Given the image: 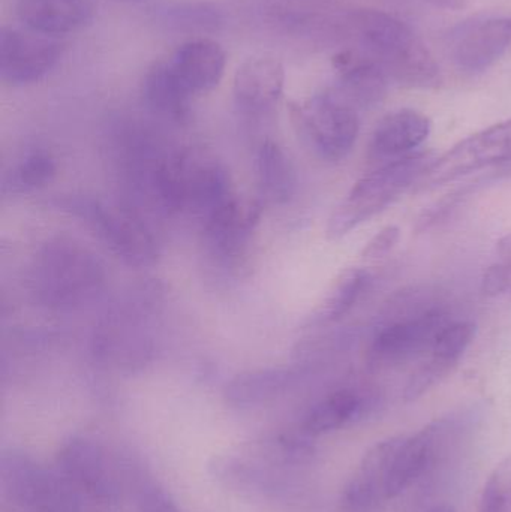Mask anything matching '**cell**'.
Masks as SVG:
<instances>
[{
    "label": "cell",
    "instance_id": "obj_1",
    "mask_svg": "<svg viewBox=\"0 0 511 512\" xmlns=\"http://www.w3.org/2000/svg\"><path fill=\"white\" fill-rule=\"evenodd\" d=\"M348 29L356 51L377 65L390 81L413 89H431L441 81L440 66L428 45L395 15L375 9L354 12Z\"/></svg>",
    "mask_w": 511,
    "mask_h": 512
},
{
    "label": "cell",
    "instance_id": "obj_2",
    "mask_svg": "<svg viewBox=\"0 0 511 512\" xmlns=\"http://www.w3.org/2000/svg\"><path fill=\"white\" fill-rule=\"evenodd\" d=\"M104 264L98 255L71 239L45 243L30 262L26 285L39 306L71 310L102 291Z\"/></svg>",
    "mask_w": 511,
    "mask_h": 512
},
{
    "label": "cell",
    "instance_id": "obj_3",
    "mask_svg": "<svg viewBox=\"0 0 511 512\" xmlns=\"http://www.w3.org/2000/svg\"><path fill=\"white\" fill-rule=\"evenodd\" d=\"M443 304L425 291H402L387 304L384 319L369 345L368 361L375 369L401 366L429 352L440 331L450 324Z\"/></svg>",
    "mask_w": 511,
    "mask_h": 512
},
{
    "label": "cell",
    "instance_id": "obj_4",
    "mask_svg": "<svg viewBox=\"0 0 511 512\" xmlns=\"http://www.w3.org/2000/svg\"><path fill=\"white\" fill-rule=\"evenodd\" d=\"M435 159L431 153H413L386 162L357 180L345 200L330 216L327 224L329 239H341L363 222L383 212L402 192L420 182Z\"/></svg>",
    "mask_w": 511,
    "mask_h": 512
},
{
    "label": "cell",
    "instance_id": "obj_5",
    "mask_svg": "<svg viewBox=\"0 0 511 512\" xmlns=\"http://www.w3.org/2000/svg\"><path fill=\"white\" fill-rule=\"evenodd\" d=\"M53 206L80 219V222L87 225L129 267H150L158 259L155 237L137 213L107 206L86 195L56 198Z\"/></svg>",
    "mask_w": 511,
    "mask_h": 512
},
{
    "label": "cell",
    "instance_id": "obj_6",
    "mask_svg": "<svg viewBox=\"0 0 511 512\" xmlns=\"http://www.w3.org/2000/svg\"><path fill=\"white\" fill-rule=\"evenodd\" d=\"M291 119L303 143L324 161L347 158L359 137V114L332 92L293 105Z\"/></svg>",
    "mask_w": 511,
    "mask_h": 512
},
{
    "label": "cell",
    "instance_id": "obj_7",
    "mask_svg": "<svg viewBox=\"0 0 511 512\" xmlns=\"http://www.w3.org/2000/svg\"><path fill=\"white\" fill-rule=\"evenodd\" d=\"M174 164L179 213H191L204 224L236 198L227 168L213 156L201 152L176 153Z\"/></svg>",
    "mask_w": 511,
    "mask_h": 512
},
{
    "label": "cell",
    "instance_id": "obj_8",
    "mask_svg": "<svg viewBox=\"0 0 511 512\" xmlns=\"http://www.w3.org/2000/svg\"><path fill=\"white\" fill-rule=\"evenodd\" d=\"M506 162H511V119L459 141L449 152L435 159L416 186L419 191H426Z\"/></svg>",
    "mask_w": 511,
    "mask_h": 512
},
{
    "label": "cell",
    "instance_id": "obj_9",
    "mask_svg": "<svg viewBox=\"0 0 511 512\" xmlns=\"http://www.w3.org/2000/svg\"><path fill=\"white\" fill-rule=\"evenodd\" d=\"M447 53L459 71L482 74L495 65L511 47V17L488 15L464 21L450 30Z\"/></svg>",
    "mask_w": 511,
    "mask_h": 512
},
{
    "label": "cell",
    "instance_id": "obj_10",
    "mask_svg": "<svg viewBox=\"0 0 511 512\" xmlns=\"http://www.w3.org/2000/svg\"><path fill=\"white\" fill-rule=\"evenodd\" d=\"M62 54L63 45L48 36L3 29L0 35L2 80L12 86L38 83L59 63Z\"/></svg>",
    "mask_w": 511,
    "mask_h": 512
},
{
    "label": "cell",
    "instance_id": "obj_11",
    "mask_svg": "<svg viewBox=\"0 0 511 512\" xmlns=\"http://www.w3.org/2000/svg\"><path fill=\"white\" fill-rule=\"evenodd\" d=\"M284 83L281 60L267 54L251 57L234 75V99L243 111L263 113L279 101Z\"/></svg>",
    "mask_w": 511,
    "mask_h": 512
},
{
    "label": "cell",
    "instance_id": "obj_12",
    "mask_svg": "<svg viewBox=\"0 0 511 512\" xmlns=\"http://www.w3.org/2000/svg\"><path fill=\"white\" fill-rule=\"evenodd\" d=\"M335 66L339 71V81L330 92L336 98L356 111L371 110L384 101L390 80L377 65L354 50L339 54Z\"/></svg>",
    "mask_w": 511,
    "mask_h": 512
},
{
    "label": "cell",
    "instance_id": "obj_13",
    "mask_svg": "<svg viewBox=\"0 0 511 512\" xmlns=\"http://www.w3.org/2000/svg\"><path fill=\"white\" fill-rule=\"evenodd\" d=\"M143 301L135 300L117 306L107 315L104 325L96 334V348L105 358L132 360L143 358L149 352V337L144 324Z\"/></svg>",
    "mask_w": 511,
    "mask_h": 512
},
{
    "label": "cell",
    "instance_id": "obj_14",
    "mask_svg": "<svg viewBox=\"0 0 511 512\" xmlns=\"http://www.w3.org/2000/svg\"><path fill=\"white\" fill-rule=\"evenodd\" d=\"M263 213L261 198H233L227 206L204 222V236L216 254L231 258L246 245Z\"/></svg>",
    "mask_w": 511,
    "mask_h": 512
},
{
    "label": "cell",
    "instance_id": "obj_15",
    "mask_svg": "<svg viewBox=\"0 0 511 512\" xmlns=\"http://www.w3.org/2000/svg\"><path fill=\"white\" fill-rule=\"evenodd\" d=\"M431 134V120L411 108L393 111L380 120L371 140L372 158L395 161L413 155Z\"/></svg>",
    "mask_w": 511,
    "mask_h": 512
},
{
    "label": "cell",
    "instance_id": "obj_16",
    "mask_svg": "<svg viewBox=\"0 0 511 512\" xmlns=\"http://www.w3.org/2000/svg\"><path fill=\"white\" fill-rule=\"evenodd\" d=\"M171 68L192 95L215 89L224 77L227 57L218 42L195 39L186 42L171 57Z\"/></svg>",
    "mask_w": 511,
    "mask_h": 512
},
{
    "label": "cell",
    "instance_id": "obj_17",
    "mask_svg": "<svg viewBox=\"0 0 511 512\" xmlns=\"http://www.w3.org/2000/svg\"><path fill=\"white\" fill-rule=\"evenodd\" d=\"M17 15L39 35H66L92 21L93 5L90 0H18Z\"/></svg>",
    "mask_w": 511,
    "mask_h": 512
},
{
    "label": "cell",
    "instance_id": "obj_18",
    "mask_svg": "<svg viewBox=\"0 0 511 512\" xmlns=\"http://www.w3.org/2000/svg\"><path fill=\"white\" fill-rule=\"evenodd\" d=\"M404 436H393L377 442L360 462L353 478L345 489V502L350 507L363 510L380 499H386V484L393 456Z\"/></svg>",
    "mask_w": 511,
    "mask_h": 512
},
{
    "label": "cell",
    "instance_id": "obj_19",
    "mask_svg": "<svg viewBox=\"0 0 511 512\" xmlns=\"http://www.w3.org/2000/svg\"><path fill=\"white\" fill-rule=\"evenodd\" d=\"M60 465L69 480L93 498L110 499L114 493L113 483L95 445L83 439H74L63 447Z\"/></svg>",
    "mask_w": 511,
    "mask_h": 512
},
{
    "label": "cell",
    "instance_id": "obj_20",
    "mask_svg": "<svg viewBox=\"0 0 511 512\" xmlns=\"http://www.w3.org/2000/svg\"><path fill=\"white\" fill-rule=\"evenodd\" d=\"M143 93L147 107L158 116L177 123L189 119L192 93L179 80L170 63H158L150 69Z\"/></svg>",
    "mask_w": 511,
    "mask_h": 512
},
{
    "label": "cell",
    "instance_id": "obj_21",
    "mask_svg": "<svg viewBox=\"0 0 511 512\" xmlns=\"http://www.w3.org/2000/svg\"><path fill=\"white\" fill-rule=\"evenodd\" d=\"M258 192L264 203L285 204L297 188L296 170L281 146L267 140L258 149L255 159Z\"/></svg>",
    "mask_w": 511,
    "mask_h": 512
},
{
    "label": "cell",
    "instance_id": "obj_22",
    "mask_svg": "<svg viewBox=\"0 0 511 512\" xmlns=\"http://www.w3.org/2000/svg\"><path fill=\"white\" fill-rule=\"evenodd\" d=\"M372 277L363 268H347L333 280L323 301L309 316L308 327H323L344 318L359 303L371 285Z\"/></svg>",
    "mask_w": 511,
    "mask_h": 512
},
{
    "label": "cell",
    "instance_id": "obj_23",
    "mask_svg": "<svg viewBox=\"0 0 511 512\" xmlns=\"http://www.w3.org/2000/svg\"><path fill=\"white\" fill-rule=\"evenodd\" d=\"M300 370L288 367L251 370L240 373L225 390L231 405L252 406L275 399L299 379Z\"/></svg>",
    "mask_w": 511,
    "mask_h": 512
},
{
    "label": "cell",
    "instance_id": "obj_24",
    "mask_svg": "<svg viewBox=\"0 0 511 512\" xmlns=\"http://www.w3.org/2000/svg\"><path fill=\"white\" fill-rule=\"evenodd\" d=\"M362 411L363 397L357 391L344 388L318 402L306 415L303 427L311 435H324L356 420Z\"/></svg>",
    "mask_w": 511,
    "mask_h": 512
},
{
    "label": "cell",
    "instance_id": "obj_25",
    "mask_svg": "<svg viewBox=\"0 0 511 512\" xmlns=\"http://www.w3.org/2000/svg\"><path fill=\"white\" fill-rule=\"evenodd\" d=\"M57 165L47 152H33L3 177V194H29L45 188L56 177Z\"/></svg>",
    "mask_w": 511,
    "mask_h": 512
},
{
    "label": "cell",
    "instance_id": "obj_26",
    "mask_svg": "<svg viewBox=\"0 0 511 512\" xmlns=\"http://www.w3.org/2000/svg\"><path fill=\"white\" fill-rule=\"evenodd\" d=\"M477 327L471 321H452L443 328L429 349V357L444 369L453 372L471 343L476 339Z\"/></svg>",
    "mask_w": 511,
    "mask_h": 512
},
{
    "label": "cell",
    "instance_id": "obj_27",
    "mask_svg": "<svg viewBox=\"0 0 511 512\" xmlns=\"http://www.w3.org/2000/svg\"><path fill=\"white\" fill-rule=\"evenodd\" d=\"M486 297L511 298V231L495 245L494 258L482 277Z\"/></svg>",
    "mask_w": 511,
    "mask_h": 512
},
{
    "label": "cell",
    "instance_id": "obj_28",
    "mask_svg": "<svg viewBox=\"0 0 511 512\" xmlns=\"http://www.w3.org/2000/svg\"><path fill=\"white\" fill-rule=\"evenodd\" d=\"M479 512H511V457L498 463L489 475Z\"/></svg>",
    "mask_w": 511,
    "mask_h": 512
},
{
    "label": "cell",
    "instance_id": "obj_29",
    "mask_svg": "<svg viewBox=\"0 0 511 512\" xmlns=\"http://www.w3.org/2000/svg\"><path fill=\"white\" fill-rule=\"evenodd\" d=\"M465 195H467V191L453 192V194L446 195V197L441 198L437 203L432 204V206L428 207V209L420 215V218L417 219L416 230L426 231L434 227V225H437L438 222L443 221L444 218H447V216L461 204Z\"/></svg>",
    "mask_w": 511,
    "mask_h": 512
},
{
    "label": "cell",
    "instance_id": "obj_30",
    "mask_svg": "<svg viewBox=\"0 0 511 512\" xmlns=\"http://www.w3.org/2000/svg\"><path fill=\"white\" fill-rule=\"evenodd\" d=\"M401 239V230L396 225H387L383 230L378 231L363 249V256L366 259L384 258Z\"/></svg>",
    "mask_w": 511,
    "mask_h": 512
},
{
    "label": "cell",
    "instance_id": "obj_31",
    "mask_svg": "<svg viewBox=\"0 0 511 512\" xmlns=\"http://www.w3.org/2000/svg\"><path fill=\"white\" fill-rule=\"evenodd\" d=\"M432 2L435 5L447 6V8H458V6H461L459 0H432Z\"/></svg>",
    "mask_w": 511,
    "mask_h": 512
},
{
    "label": "cell",
    "instance_id": "obj_32",
    "mask_svg": "<svg viewBox=\"0 0 511 512\" xmlns=\"http://www.w3.org/2000/svg\"><path fill=\"white\" fill-rule=\"evenodd\" d=\"M425 512H456L455 508L450 505H435V507L429 508Z\"/></svg>",
    "mask_w": 511,
    "mask_h": 512
},
{
    "label": "cell",
    "instance_id": "obj_33",
    "mask_svg": "<svg viewBox=\"0 0 511 512\" xmlns=\"http://www.w3.org/2000/svg\"><path fill=\"white\" fill-rule=\"evenodd\" d=\"M126 2H131V0H126Z\"/></svg>",
    "mask_w": 511,
    "mask_h": 512
}]
</instances>
